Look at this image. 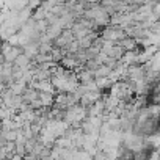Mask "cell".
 <instances>
[{"mask_svg":"<svg viewBox=\"0 0 160 160\" xmlns=\"http://www.w3.org/2000/svg\"><path fill=\"white\" fill-rule=\"evenodd\" d=\"M75 75H77V80H78V85H90V83H93L94 80H96L94 72H91V71H88L85 68L77 71Z\"/></svg>","mask_w":160,"mask_h":160,"instance_id":"1","label":"cell"},{"mask_svg":"<svg viewBox=\"0 0 160 160\" xmlns=\"http://www.w3.org/2000/svg\"><path fill=\"white\" fill-rule=\"evenodd\" d=\"M21 98H22V102L24 104H32L33 101H36V99H39V93L35 90V88H32V87H27L25 90H24V93L21 94Z\"/></svg>","mask_w":160,"mask_h":160,"instance_id":"2","label":"cell"},{"mask_svg":"<svg viewBox=\"0 0 160 160\" xmlns=\"http://www.w3.org/2000/svg\"><path fill=\"white\" fill-rule=\"evenodd\" d=\"M118 46H119L126 53L135 52V50H137V41H135L133 38H130V36H126L124 39H121V41L118 42Z\"/></svg>","mask_w":160,"mask_h":160,"instance_id":"3","label":"cell"},{"mask_svg":"<svg viewBox=\"0 0 160 160\" xmlns=\"http://www.w3.org/2000/svg\"><path fill=\"white\" fill-rule=\"evenodd\" d=\"M124 50L118 46V44H113L107 52H105V55L108 57V58H112V60H115V61H121L122 60V57H124Z\"/></svg>","mask_w":160,"mask_h":160,"instance_id":"4","label":"cell"},{"mask_svg":"<svg viewBox=\"0 0 160 160\" xmlns=\"http://www.w3.org/2000/svg\"><path fill=\"white\" fill-rule=\"evenodd\" d=\"M3 64H5V57H3L2 50H0V66H3Z\"/></svg>","mask_w":160,"mask_h":160,"instance_id":"5","label":"cell"}]
</instances>
